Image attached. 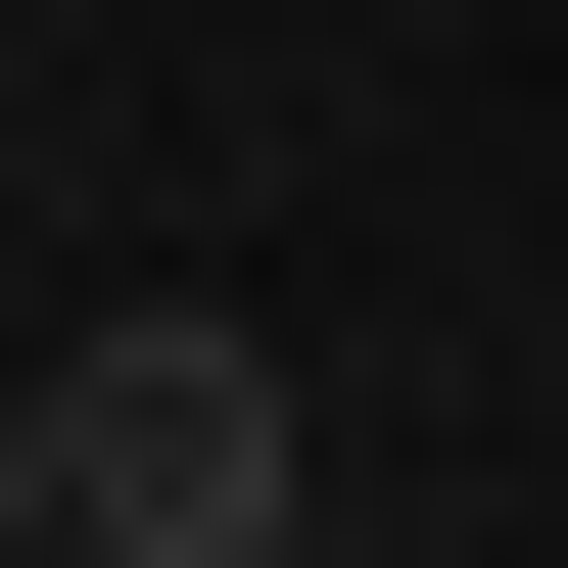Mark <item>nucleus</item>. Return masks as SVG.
Instances as JSON below:
<instances>
[{
	"label": "nucleus",
	"instance_id": "7ed1b4c3",
	"mask_svg": "<svg viewBox=\"0 0 568 568\" xmlns=\"http://www.w3.org/2000/svg\"><path fill=\"white\" fill-rule=\"evenodd\" d=\"M190 568H332V474H284V521H190Z\"/></svg>",
	"mask_w": 568,
	"mask_h": 568
},
{
	"label": "nucleus",
	"instance_id": "f03ea898",
	"mask_svg": "<svg viewBox=\"0 0 568 568\" xmlns=\"http://www.w3.org/2000/svg\"><path fill=\"white\" fill-rule=\"evenodd\" d=\"M0 568H95V521H48V379H0Z\"/></svg>",
	"mask_w": 568,
	"mask_h": 568
},
{
	"label": "nucleus",
	"instance_id": "f257e3e1",
	"mask_svg": "<svg viewBox=\"0 0 568 568\" xmlns=\"http://www.w3.org/2000/svg\"><path fill=\"white\" fill-rule=\"evenodd\" d=\"M48 521H95V568L284 521V332H237V284H142V332H48Z\"/></svg>",
	"mask_w": 568,
	"mask_h": 568
}]
</instances>
